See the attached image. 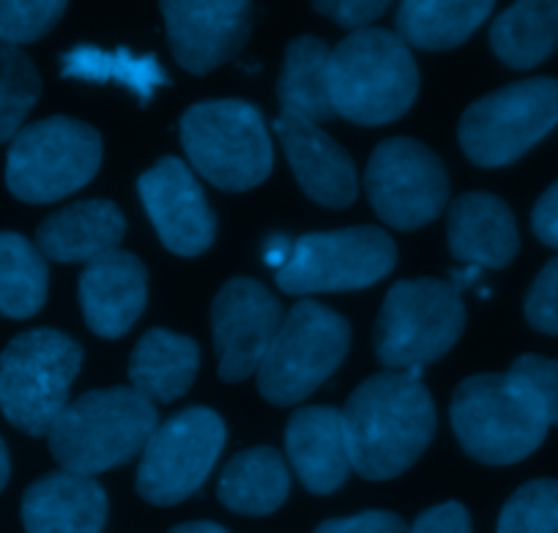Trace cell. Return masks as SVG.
<instances>
[{
	"label": "cell",
	"instance_id": "obj_1",
	"mask_svg": "<svg viewBox=\"0 0 558 533\" xmlns=\"http://www.w3.org/2000/svg\"><path fill=\"white\" fill-rule=\"evenodd\" d=\"M353 471L369 482L397 479L436 435V402L408 373L384 370L353 389L342 408Z\"/></svg>",
	"mask_w": 558,
	"mask_h": 533
},
{
	"label": "cell",
	"instance_id": "obj_2",
	"mask_svg": "<svg viewBox=\"0 0 558 533\" xmlns=\"http://www.w3.org/2000/svg\"><path fill=\"white\" fill-rule=\"evenodd\" d=\"M157 427L159 411L154 402L132 386H110L69 402L52 422L47 444L63 471L94 479L143 455Z\"/></svg>",
	"mask_w": 558,
	"mask_h": 533
},
{
	"label": "cell",
	"instance_id": "obj_3",
	"mask_svg": "<svg viewBox=\"0 0 558 533\" xmlns=\"http://www.w3.org/2000/svg\"><path fill=\"white\" fill-rule=\"evenodd\" d=\"M452 427L465 455L485 465H512L547 438L539 395L512 373L471 375L454 389Z\"/></svg>",
	"mask_w": 558,
	"mask_h": 533
},
{
	"label": "cell",
	"instance_id": "obj_4",
	"mask_svg": "<svg viewBox=\"0 0 558 533\" xmlns=\"http://www.w3.org/2000/svg\"><path fill=\"white\" fill-rule=\"evenodd\" d=\"M329 88L335 112L359 126H384L411 110L418 69L411 47L384 28L345 36L331 50Z\"/></svg>",
	"mask_w": 558,
	"mask_h": 533
},
{
	"label": "cell",
	"instance_id": "obj_5",
	"mask_svg": "<svg viewBox=\"0 0 558 533\" xmlns=\"http://www.w3.org/2000/svg\"><path fill=\"white\" fill-rule=\"evenodd\" d=\"M80 367L83 348L69 334L56 328L17 334L0 353V411L25 435H47L66 411Z\"/></svg>",
	"mask_w": 558,
	"mask_h": 533
},
{
	"label": "cell",
	"instance_id": "obj_6",
	"mask_svg": "<svg viewBox=\"0 0 558 533\" xmlns=\"http://www.w3.org/2000/svg\"><path fill=\"white\" fill-rule=\"evenodd\" d=\"M192 167L225 192H246L271 175L274 148L260 110L244 99L197 101L181 116Z\"/></svg>",
	"mask_w": 558,
	"mask_h": 533
},
{
	"label": "cell",
	"instance_id": "obj_7",
	"mask_svg": "<svg viewBox=\"0 0 558 533\" xmlns=\"http://www.w3.org/2000/svg\"><path fill=\"white\" fill-rule=\"evenodd\" d=\"M465 306L447 279H400L386 293L375 320V355L386 370H425L458 344Z\"/></svg>",
	"mask_w": 558,
	"mask_h": 533
},
{
	"label": "cell",
	"instance_id": "obj_8",
	"mask_svg": "<svg viewBox=\"0 0 558 533\" xmlns=\"http://www.w3.org/2000/svg\"><path fill=\"white\" fill-rule=\"evenodd\" d=\"M348 348L351 326L340 312L296 301L257 370V391L277 408L299 405L337 373Z\"/></svg>",
	"mask_w": 558,
	"mask_h": 533
},
{
	"label": "cell",
	"instance_id": "obj_9",
	"mask_svg": "<svg viewBox=\"0 0 558 533\" xmlns=\"http://www.w3.org/2000/svg\"><path fill=\"white\" fill-rule=\"evenodd\" d=\"M101 134L77 118L52 116L20 129L7 156V186L23 203H56L90 184Z\"/></svg>",
	"mask_w": 558,
	"mask_h": 533
},
{
	"label": "cell",
	"instance_id": "obj_10",
	"mask_svg": "<svg viewBox=\"0 0 558 533\" xmlns=\"http://www.w3.org/2000/svg\"><path fill=\"white\" fill-rule=\"evenodd\" d=\"M558 126V80L531 77L482 96L463 112L458 140L480 167H507Z\"/></svg>",
	"mask_w": 558,
	"mask_h": 533
},
{
	"label": "cell",
	"instance_id": "obj_11",
	"mask_svg": "<svg viewBox=\"0 0 558 533\" xmlns=\"http://www.w3.org/2000/svg\"><path fill=\"white\" fill-rule=\"evenodd\" d=\"M395 263V241L380 228L307 233L296 241L288 266L277 271V284L288 295L362 290L389 277Z\"/></svg>",
	"mask_w": 558,
	"mask_h": 533
},
{
	"label": "cell",
	"instance_id": "obj_12",
	"mask_svg": "<svg viewBox=\"0 0 558 533\" xmlns=\"http://www.w3.org/2000/svg\"><path fill=\"white\" fill-rule=\"evenodd\" d=\"M225 438L222 416L211 408H186L159 424L134 479L140 498L154 506H175L195 495L211 476Z\"/></svg>",
	"mask_w": 558,
	"mask_h": 533
},
{
	"label": "cell",
	"instance_id": "obj_13",
	"mask_svg": "<svg viewBox=\"0 0 558 533\" xmlns=\"http://www.w3.org/2000/svg\"><path fill=\"white\" fill-rule=\"evenodd\" d=\"M364 190L380 222L395 230H418L447 208L449 175L425 143L389 137L369 156Z\"/></svg>",
	"mask_w": 558,
	"mask_h": 533
},
{
	"label": "cell",
	"instance_id": "obj_14",
	"mask_svg": "<svg viewBox=\"0 0 558 533\" xmlns=\"http://www.w3.org/2000/svg\"><path fill=\"white\" fill-rule=\"evenodd\" d=\"M282 320V304L266 284L250 277L228 279L211 304L219 378L225 384L252 378L260 370Z\"/></svg>",
	"mask_w": 558,
	"mask_h": 533
},
{
	"label": "cell",
	"instance_id": "obj_15",
	"mask_svg": "<svg viewBox=\"0 0 558 533\" xmlns=\"http://www.w3.org/2000/svg\"><path fill=\"white\" fill-rule=\"evenodd\" d=\"M140 201L173 255L197 257L217 239V217L190 167L165 156L137 181Z\"/></svg>",
	"mask_w": 558,
	"mask_h": 533
},
{
	"label": "cell",
	"instance_id": "obj_16",
	"mask_svg": "<svg viewBox=\"0 0 558 533\" xmlns=\"http://www.w3.org/2000/svg\"><path fill=\"white\" fill-rule=\"evenodd\" d=\"M162 14L173 58L192 74H208L239 56L252 31L244 0H170Z\"/></svg>",
	"mask_w": 558,
	"mask_h": 533
},
{
	"label": "cell",
	"instance_id": "obj_17",
	"mask_svg": "<svg viewBox=\"0 0 558 533\" xmlns=\"http://www.w3.org/2000/svg\"><path fill=\"white\" fill-rule=\"evenodd\" d=\"M274 132L310 201L326 208H345L356 201L359 175L353 159L318 123L279 112Z\"/></svg>",
	"mask_w": 558,
	"mask_h": 533
},
{
	"label": "cell",
	"instance_id": "obj_18",
	"mask_svg": "<svg viewBox=\"0 0 558 533\" xmlns=\"http://www.w3.org/2000/svg\"><path fill=\"white\" fill-rule=\"evenodd\" d=\"M148 304V271L132 252H107L80 274V306L94 334L118 339Z\"/></svg>",
	"mask_w": 558,
	"mask_h": 533
},
{
	"label": "cell",
	"instance_id": "obj_19",
	"mask_svg": "<svg viewBox=\"0 0 558 533\" xmlns=\"http://www.w3.org/2000/svg\"><path fill=\"white\" fill-rule=\"evenodd\" d=\"M286 451L296 476L315 495L337 493L353 471L342 411L331 405L293 411L286 427Z\"/></svg>",
	"mask_w": 558,
	"mask_h": 533
},
{
	"label": "cell",
	"instance_id": "obj_20",
	"mask_svg": "<svg viewBox=\"0 0 558 533\" xmlns=\"http://www.w3.org/2000/svg\"><path fill=\"white\" fill-rule=\"evenodd\" d=\"M449 252L454 261L480 268H507L520 252L514 214L490 192L454 197L447 217Z\"/></svg>",
	"mask_w": 558,
	"mask_h": 533
},
{
	"label": "cell",
	"instance_id": "obj_21",
	"mask_svg": "<svg viewBox=\"0 0 558 533\" xmlns=\"http://www.w3.org/2000/svg\"><path fill=\"white\" fill-rule=\"evenodd\" d=\"M107 493L96 479L80 473H47L23 495V525L28 533H101Z\"/></svg>",
	"mask_w": 558,
	"mask_h": 533
},
{
	"label": "cell",
	"instance_id": "obj_22",
	"mask_svg": "<svg viewBox=\"0 0 558 533\" xmlns=\"http://www.w3.org/2000/svg\"><path fill=\"white\" fill-rule=\"evenodd\" d=\"M126 235V219L110 201H80L50 214L36 230V246L45 261L85 263L116 252Z\"/></svg>",
	"mask_w": 558,
	"mask_h": 533
},
{
	"label": "cell",
	"instance_id": "obj_23",
	"mask_svg": "<svg viewBox=\"0 0 558 533\" xmlns=\"http://www.w3.org/2000/svg\"><path fill=\"white\" fill-rule=\"evenodd\" d=\"M201 370L195 339L168 328H151L134 344L129 359V384L154 405L175 402L192 389Z\"/></svg>",
	"mask_w": 558,
	"mask_h": 533
},
{
	"label": "cell",
	"instance_id": "obj_24",
	"mask_svg": "<svg viewBox=\"0 0 558 533\" xmlns=\"http://www.w3.org/2000/svg\"><path fill=\"white\" fill-rule=\"evenodd\" d=\"M217 495L230 511L246 517L274 514L291 495V471L277 449H244L225 465Z\"/></svg>",
	"mask_w": 558,
	"mask_h": 533
},
{
	"label": "cell",
	"instance_id": "obj_25",
	"mask_svg": "<svg viewBox=\"0 0 558 533\" xmlns=\"http://www.w3.org/2000/svg\"><path fill=\"white\" fill-rule=\"evenodd\" d=\"M331 50L318 36H296L286 50V66L279 74L277 96L282 112L324 123L337 118L329 88Z\"/></svg>",
	"mask_w": 558,
	"mask_h": 533
},
{
	"label": "cell",
	"instance_id": "obj_26",
	"mask_svg": "<svg viewBox=\"0 0 558 533\" xmlns=\"http://www.w3.org/2000/svg\"><path fill=\"white\" fill-rule=\"evenodd\" d=\"M493 14L490 0H405L397 7V36L418 50H452Z\"/></svg>",
	"mask_w": 558,
	"mask_h": 533
},
{
	"label": "cell",
	"instance_id": "obj_27",
	"mask_svg": "<svg viewBox=\"0 0 558 533\" xmlns=\"http://www.w3.org/2000/svg\"><path fill=\"white\" fill-rule=\"evenodd\" d=\"M490 45L498 61L534 69L558 50V0H523L493 20Z\"/></svg>",
	"mask_w": 558,
	"mask_h": 533
},
{
	"label": "cell",
	"instance_id": "obj_28",
	"mask_svg": "<svg viewBox=\"0 0 558 533\" xmlns=\"http://www.w3.org/2000/svg\"><path fill=\"white\" fill-rule=\"evenodd\" d=\"M61 74L83 83H118L132 90L140 101H148L154 88L168 85L162 63L154 56H132L129 50L105 52L99 47H74L61 58Z\"/></svg>",
	"mask_w": 558,
	"mask_h": 533
},
{
	"label": "cell",
	"instance_id": "obj_29",
	"mask_svg": "<svg viewBox=\"0 0 558 533\" xmlns=\"http://www.w3.org/2000/svg\"><path fill=\"white\" fill-rule=\"evenodd\" d=\"M47 261L20 233H0V317L25 320L47 301Z\"/></svg>",
	"mask_w": 558,
	"mask_h": 533
},
{
	"label": "cell",
	"instance_id": "obj_30",
	"mask_svg": "<svg viewBox=\"0 0 558 533\" xmlns=\"http://www.w3.org/2000/svg\"><path fill=\"white\" fill-rule=\"evenodd\" d=\"M39 96V69L17 45L0 39V143L17 137Z\"/></svg>",
	"mask_w": 558,
	"mask_h": 533
},
{
	"label": "cell",
	"instance_id": "obj_31",
	"mask_svg": "<svg viewBox=\"0 0 558 533\" xmlns=\"http://www.w3.org/2000/svg\"><path fill=\"white\" fill-rule=\"evenodd\" d=\"M498 533H558L556 479H534L514 489L498 517Z\"/></svg>",
	"mask_w": 558,
	"mask_h": 533
},
{
	"label": "cell",
	"instance_id": "obj_32",
	"mask_svg": "<svg viewBox=\"0 0 558 533\" xmlns=\"http://www.w3.org/2000/svg\"><path fill=\"white\" fill-rule=\"evenodd\" d=\"M63 12L61 0H0V39L17 47L39 41L61 23Z\"/></svg>",
	"mask_w": 558,
	"mask_h": 533
},
{
	"label": "cell",
	"instance_id": "obj_33",
	"mask_svg": "<svg viewBox=\"0 0 558 533\" xmlns=\"http://www.w3.org/2000/svg\"><path fill=\"white\" fill-rule=\"evenodd\" d=\"M525 320L542 334L558 337V257H553L525 293Z\"/></svg>",
	"mask_w": 558,
	"mask_h": 533
},
{
	"label": "cell",
	"instance_id": "obj_34",
	"mask_svg": "<svg viewBox=\"0 0 558 533\" xmlns=\"http://www.w3.org/2000/svg\"><path fill=\"white\" fill-rule=\"evenodd\" d=\"M509 373L523 378L531 389L539 395L542 405H545L547 422L558 427V359H545V355L525 353L514 359Z\"/></svg>",
	"mask_w": 558,
	"mask_h": 533
},
{
	"label": "cell",
	"instance_id": "obj_35",
	"mask_svg": "<svg viewBox=\"0 0 558 533\" xmlns=\"http://www.w3.org/2000/svg\"><path fill=\"white\" fill-rule=\"evenodd\" d=\"M313 9L356 34V31H364L369 23H375L389 9V3L386 0H324L320 3L318 0V3H313Z\"/></svg>",
	"mask_w": 558,
	"mask_h": 533
},
{
	"label": "cell",
	"instance_id": "obj_36",
	"mask_svg": "<svg viewBox=\"0 0 558 533\" xmlns=\"http://www.w3.org/2000/svg\"><path fill=\"white\" fill-rule=\"evenodd\" d=\"M315 533H408L405 520L395 511H362L353 517H335L315 528Z\"/></svg>",
	"mask_w": 558,
	"mask_h": 533
},
{
	"label": "cell",
	"instance_id": "obj_37",
	"mask_svg": "<svg viewBox=\"0 0 558 533\" xmlns=\"http://www.w3.org/2000/svg\"><path fill=\"white\" fill-rule=\"evenodd\" d=\"M408 533H474L471 531V514L463 504L449 500L438 504L433 509L422 511L408 528Z\"/></svg>",
	"mask_w": 558,
	"mask_h": 533
},
{
	"label": "cell",
	"instance_id": "obj_38",
	"mask_svg": "<svg viewBox=\"0 0 558 533\" xmlns=\"http://www.w3.org/2000/svg\"><path fill=\"white\" fill-rule=\"evenodd\" d=\"M531 228L542 244L558 250V181L542 192L536 201L534 214H531Z\"/></svg>",
	"mask_w": 558,
	"mask_h": 533
},
{
	"label": "cell",
	"instance_id": "obj_39",
	"mask_svg": "<svg viewBox=\"0 0 558 533\" xmlns=\"http://www.w3.org/2000/svg\"><path fill=\"white\" fill-rule=\"evenodd\" d=\"M293 246H296V241L288 239L286 233H271L263 241V263L282 271L288 266V261L293 257Z\"/></svg>",
	"mask_w": 558,
	"mask_h": 533
},
{
	"label": "cell",
	"instance_id": "obj_40",
	"mask_svg": "<svg viewBox=\"0 0 558 533\" xmlns=\"http://www.w3.org/2000/svg\"><path fill=\"white\" fill-rule=\"evenodd\" d=\"M480 274H482L480 266H465L463 271L449 274V279H452V288L458 290V293H463L465 288H474V284L480 282Z\"/></svg>",
	"mask_w": 558,
	"mask_h": 533
},
{
	"label": "cell",
	"instance_id": "obj_41",
	"mask_svg": "<svg viewBox=\"0 0 558 533\" xmlns=\"http://www.w3.org/2000/svg\"><path fill=\"white\" fill-rule=\"evenodd\" d=\"M170 533H230L228 528L217 525V522L197 520V522H181V525L170 528Z\"/></svg>",
	"mask_w": 558,
	"mask_h": 533
},
{
	"label": "cell",
	"instance_id": "obj_42",
	"mask_svg": "<svg viewBox=\"0 0 558 533\" xmlns=\"http://www.w3.org/2000/svg\"><path fill=\"white\" fill-rule=\"evenodd\" d=\"M9 473H12V462H9V449H7V444H3V438H0V489L7 487Z\"/></svg>",
	"mask_w": 558,
	"mask_h": 533
}]
</instances>
